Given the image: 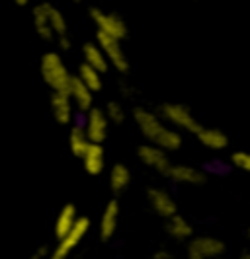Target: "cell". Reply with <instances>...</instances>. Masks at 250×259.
Instances as JSON below:
<instances>
[{
    "instance_id": "28",
    "label": "cell",
    "mask_w": 250,
    "mask_h": 259,
    "mask_svg": "<svg viewBox=\"0 0 250 259\" xmlns=\"http://www.w3.org/2000/svg\"><path fill=\"white\" fill-rule=\"evenodd\" d=\"M238 259H250V247L242 249V251H240V255H238Z\"/></svg>"
},
{
    "instance_id": "32",
    "label": "cell",
    "mask_w": 250,
    "mask_h": 259,
    "mask_svg": "<svg viewBox=\"0 0 250 259\" xmlns=\"http://www.w3.org/2000/svg\"><path fill=\"white\" fill-rule=\"evenodd\" d=\"M217 259H227V257H225V255H223V257H217Z\"/></svg>"
},
{
    "instance_id": "23",
    "label": "cell",
    "mask_w": 250,
    "mask_h": 259,
    "mask_svg": "<svg viewBox=\"0 0 250 259\" xmlns=\"http://www.w3.org/2000/svg\"><path fill=\"white\" fill-rule=\"evenodd\" d=\"M90 144L92 143H90V139H88L84 127H80V125L70 127V133H68V148H70V152H73L75 158H82Z\"/></svg>"
},
{
    "instance_id": "22",
    "label": "cell",
    "mask_w": 250,
    "mask_h": 259,
    "mask_svg": "<svg viewBox=\"0 0 250 259\" xmlns=\"http://www.w3.org/2000/svg\"><path fill=\"white\" fill-rule=\"evenodd\" d=\"M33 27L38 31L43 41H53L55 35H53V29H51V22H49V12H47V2L43 4H38L33 8Z\"/></svg>"
},
{
    "instance_id": "10",
    "label": "cell",
    "mask_w": 250,
    "mask_h": 259,
    "mask_svg": "<svg viewBox=\"0 0 250 259\" xmlns=\"http://www.w3.org/2000/svg\"><path fill=\"white\" fill-rule=\"evenodd\" d=\"M110 121H108V115L102 107H96L94 105L92 109L86 113V119H84V131L90 139V143L96 144H104L108 135H110Z\"/></svg>"
},
{
    "instance_id": "24",
    "label": "cell",
    "mask_w": 250,
    "mask_h": 259,
    "mask_svg": "<svg viewBox=\"0 0 250 259\" xmlns=\"http://www.w3.org/2000/svg\"><path fill=\"white\" fill-rule=\"evenodd\" d=\"M77 76L90 88V90L96 94V92H100L104 88V80H102V72H98L96 68H92L90 65H86V63H82L79 66V74Z\"/></svg>"
},
{
    "instance_id": "27",
    "label": "cell",
    "mask_w": 250,
    "mask_h": 259,
    "mask_svg": "<svg viewBox=\"0 0 250 259\" xmlns=\"http://www.w3.org/2000/svg\"><path fill=\"white\" fill-rule=\"evenodd\" d=\"M147 259H176V255L172 253L168 247H158L155 251H151L147 255Z\"/></svg>"
},
{
    "instance_id": "3",
    "label": "cell",
    "mask_w": 250,
    "mask_h": 259,
    "mask_svg": "<svg viewBox=\"0 0 250 259\" xmlns=\"http://www.w3.org/2000/svg\"><path fill=\"white\" fill-rule=\"evenodd\" d=\"M158 115L176 131H184V133H190L194 137L203 127L198 121V117L194 115V111L188 105L180 104V102H164V104H160Z\"/></svg>"
},
{
    "instance_id": "5",
    "label": "cell",
    "mask_w": 250,
    "mask_h": 259,
    "mask_svg": "<svg viewBox=\"0 0 250 259\" xmlns=\"http://www.w3.org/2000/svg\"><path fill=\"white\" fill-rule=\"evenodd\" d=\"M92 222L88 217H79L77 224L73 226V230L63 236L61 240H57V246L49 251L47 259H70V255L75 253V249L82 244V240L86 238V234L90 232Z\"/></svg>"
},
{
    "instance_id": "11",
    "label": "cell",
    "mask_w": 250,
    "mask_h": 259,
    "mask_svg": "<svg viewBox=\"0 0 250 259\" xmlns=\"http://www.w3.org/2000/svg\"><path fill=\"white\" fill-rule=\"evenodd\" d=\"M164 178H168L172 183L190 185V187H199L207 182V174L203 169L190 166V164H176V162H172V166L168 168Z\"/></svg>"
},
{
    "instance_id": "2",
    "label": "cell",
    "mask_w": 250,
    "mask_h": 259,
    "mask_svg": "<svg viewBox=\"0 0 250 259\" xmlns=\"http://www.w3.org/2000/svg\"><path fill=\"white\" fill-rule=\"evenodd\" d=\"M40 70L43 82L51 88V92H68L73 74L68 72L65 61H63V57L59 53H45L41 57Z\"/></svg>"
},
{
    "instance_id": "18",
    "label": "cell",
    "mask_w": 250,
    "mask_h": 259,
    "mask_svg": "<svg viewBox=\"0 0 250 259\" xmlns=\"http://www.w3.org/2000/svg\"><path fill=\"white\" fill-rule=\"evenodd\" d=\"M82 160V168L88 176H100L105 169V150L102 144L92 143L88 146V150L84 152V156L80 158Z\"/></svg>"
},
{
    "instance_id": "12",
    "label": "cell",
    "mask_w": 250,
    "mask_h": 259,
    "mask_svg": "<svg viewBox=\"0 0 250 259\" xmlns=\"http://www.w3.org/2000/svg\"><path fill=\"white\" fill-rule=\"evenodd\" d=\"M119 214H121V207H119V201L114 197L105 203L104 210L100 214V222H98V236L102 242H110L116 236L119 226Z\"/></svg>"
},
{
    "instance_id": "1",
    "label": "cell",
    "mask_w": 250,
    "mask_h": 259,
    "mask_svg": "<svg viewBox=\"0 0 250 259\" xmlns=\"http://www.w3.org/2000/svg\"><path fill=\"white\" fill-rule=\"evenodd\" d=\"M131 117L147 143L160 146L166 152H176L184 146L182 133L170 127L162 117L158 115V111H153V109L143 107V105H137V107H133Z\"/></svg>"
},
{
    "instance_id": "14",
    "label": "cell",
    "mask_w": 250,
    "mask_h": 259,
    "mask_svg": "<svg viewBox=\"0 0 250 259\" xmlns=\"http://www.w3.org/2000/svg\"><path fill=\"white\" fill-rule=\"evenodd\" d=\"M196 139H198V143L203 146V148H207V150H215V152H221V150H227V146L231 144L229 141V137H227V133L221 131L219 127H207V125H203L199 133L196 135Z\"/></svg>"
},
{
    "instance_id": "7",
    "label": "cell",
    "mask_w": 250,
    "mask_h": 259,
    "mask_svg": "<svg viewBox=\"0 0 250 259\" xmlns=\"http://www.w3.org/2000/svg\"><path fill=\"white\" fill-rule=\"evenodd\" d=\"M147 203H149L151 210L157 214L158 219H162V221L178 214V203L172 197L170 191L164 189V187H158V185L147 187Z\"/></svg>"
},
{
    "instance_id": "21",
    "label": "cell",
    "mask_w": 250,
    "mask_h": 259,
    "mask_svg": "<svg viewBox=\"0 0 250 259\" xmlns=\"http://www.w3.org/2000/svg\"><path fill=\"white\" fill-rule=\"evenodd\" d=\"M82 57H84V63L90 65L92 68H96L98 72L105 74L110 70V61L105 57V53L100 49L98 43H84L82 45Z\"/></svg>"
},
{
    "instance_id": "13",
    "label": "cell",
    "mask_w": 250,
    "mask_h": 259,
    "mask_svg": "<svg viewBox=\"0 0 250 259\" xmlns=\"http://www.w3.org/2000/svg\"><path fill=\"white\" fill-rule=\"evenodd\" d=\"M51 113L53 119L59 123V125H68L75 117V104L68 96V92H51Z\"/></svg>"
},
{
    "instance_id": "31",
    "label": "cell",
    "mask_w": 250,
    "mask_h": 259,
    "mask_svg": "<svg viewBox=\"0 0 250 259\" xmlns=\"http://www.w3.org/2000/svg\"><path fill=\"white\" fill-rule=\"evenodd\" d=\"M70 2H80V0H70Z\"/></svg>"
},
{
    "instance_id": "20",
    "label": "cell",
    "mask_w": 250,
    "mask_h": 259,
    "mask_svg": "<svg viewBox=\"0 0 250 259\" xmlns=\"http://www.w3.org/2000/svg\"><path fill=\"white\" fill-rule=\"evenodd\" d=\"M47 12H49V22H51V29L55 39L59 41V45L63 49H68L70 47V35H68V24H66L63 12L57 10L49 2H47Z\"/></svg>"
},
{
    "instance_id": "30",
    "label": "cell",
    "mask_w": 250,
    "mask_h": 259,
    "mask_svg": "<svg viewBox=\"0 0 250 259\" xmlns=\"http://www.w3.org/2000/svg\"><path fill=\"white\" fill-rule=\"evenodd\" d=\"M246 238H248V242H250V224H248V228H246Z\"/></svg>"
},
{
    "instance_id": "25",
    "label": "cell",
    "mask_w": 250,
    "mask_h": 259,
    "mask_svg": "<svg viewBox=\"0 0 250 259\" xmlns=\"http://www.w3.org/2000/svg\"><path fill=\"white\" fill-rule=\"evenodd\" d=\"M105 115H108V121L112 123V125H121V123H125V105L118 102V100H112V102H108L104 107Z\"/></svg>"
},
{
    "instance_id": "6",
    "label": "cell",
    "mask_w": 250,
    "mask_h": 259,
    "mask_svg": "<svg viewBox=\"0 0 250 259\" xmlns=\"http://www.w3.org/2000/svg\"><path fill=\"white\" fill-rule=\"evenodd\" d=\"M90 18H92L96 31L105 33L110 37H116L119 41L129 37V27L125 24V20L114 12H105L102 8H90Z\"/></svg>"
},
{
    "instance_id": "26",
    "label": "cell",
    "mask_w": 250,
    "mask_h": 259,
    "mask_svg": "<svg viewBox=\"0 0 250 259\" xmlns=\"http://www.w3.org/2000/svg\"><path fill=\"white\" fill-rule=\"evenodd\" d=\"M231 166L240 169L244 174H250V152L248 150H235L231 154Z\"/></svg>"
},
{
    "instance_id": "4",
    "label": "cell",
    "mask_w": 250,
    "mask_h": 259,
    "mask_svg": "<svg viewBox=\"0 0 250 259\" xmlns=\"http://www.w3.org/2000/svg\"><path fill=\"white\" fill-rule=\"evenodd\" d=\"M225 251L227 246L223 240L211 234L194 236L186 242V259H217L223 257Z\"/></svg>"
},
{
    "instance_id": "16",
    "label": "cell",
    "mask_w": 250,
    "mask_h": 259,
    "mask_svg": "<svg viewBox=\"0 0 250 259\" xmlns=\"http://www.w3.org/2000/svg\"><path fill=\"white\" fill-rule=\"evenodd\" d=\"M68 96H70V100H73L75 107H79L82 113H88V111L94 107V92L90 90L79 76L70 78Z\"/></svg>"
},
{
    "instance_id": "17",
    "label": "cell",
    "mask_w": 250,
    "mask_h": 259,
    "mask_svg": "<svg viewBox=\"0 0 250 259\" xmlns=\"http://www.w3.org/2000/svg\"><path fill=\"white\" fill-rule=\"evenodd\" d=\"M79 208L75 203H66L63 205V208L59 210V214H57V219H55V224H53V234H55V238L57 240H61L63 236L73 230V226L77 224L79 221Z\"/></svg>"
},
{
    "instance_id": "15",
    "label": "cell",
    "mask_w": 250,
    "mask_h": 259,
    "mask_svg": "<svg viewBox=\"0 0 250 259\" xmlns=\"http://www.w3.org/2000/svg\"><path fill=\"white\" fill-rule=\"evenodd\" d=\"M164 232H166V236H168L170 240H174V242H184V244L190 238L196 236L192 222L188 221L186 217H182L180 212L164 221Z\"/></svg>"
},
{
    "instance_id": "8",
    "label": "cell",
    "mask_w": 250,
    "mask_h": 259,
    "mask_svg": "<svg viewBox=\"0 0 250 259\" xmlns=\"http://www.w3.org/2000/svg\"><path fill=\"white\" fill-rule=\"evenodd\" d=\"M137 158L141 160V164L145 168L153 169L157 174H162V176H166L168 168L172 166L170 152H166L164 148L155 146L151 143H143L141 146H137Z\"/></svg>"
},
{
    "instance_id": "19",
    "label": "cell",
    "mask_w": 250,
    "mask_h": 259,
    "mask_svg": "<svg viewBox=\"0 0 250 259\" xmlns=\"http://www.w3.org/2000/svg\"><path fill=\"white\" fill-rule=\"evenodd\" d=\"M131 169L129 166L121 164V162H116L112 168H110V178H108V185L112 189L114 195H121L125 193L131 185Z\"/></svg>"
},
{
    "instance_id": "9",
    "label": "cell",
    "mask_w": 250,
    "mask_h": 259,
    "mask_svg": "<svg viewBox=\"0 0 250 259\" xmlns=\"http://www.w3.org/2000/svg\"><path fill=\"white\" fill-rule=\"evenodd\" d=\"M96 43L100 45V49L105 53L110 65L114 66L118 72H121V74H127V72H129V68H131V66H129V59H127V55L123 51L119 39L110 37V35H105V33L96 31Z\"/></svg>"
},
{
    "instance_id": "29",
    "label": "cell",
    "mask_w": 250,
    "mask_h": 259,
    "mask_svg": "<svg viewBox=\"0 0 250 259\" xmlns=\"http://www.w3.org/2000/svg\"><path fill=\"white\" fill-rule=\"evenodd\" d=\"M14 2H16L18 6H26V4L29 2V0H14Z\"/></svg>"
}]
</instances>
